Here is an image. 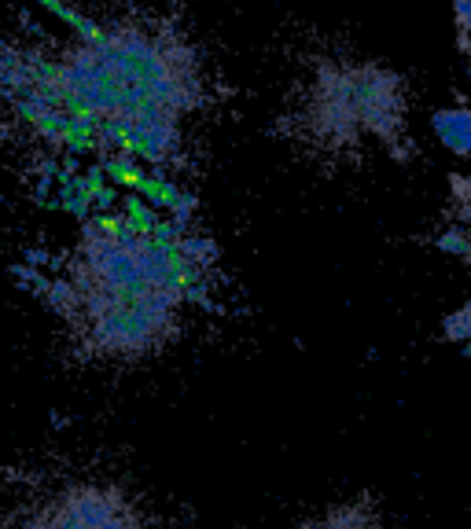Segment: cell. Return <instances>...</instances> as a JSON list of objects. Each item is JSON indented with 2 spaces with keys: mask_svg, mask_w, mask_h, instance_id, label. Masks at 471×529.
<instances>
[{
  "mask_svg": "<svg viewBox=\"0 0 471 529\" xmlns=\"http://www.w3.org/2000/svg\"><path fill=\"white\" fill-rule=\"evenodd\" d=\"M446 335L457 338V342H464V346H468V342H471V302L460 305L457 313L449 316V320H446Z\"/></svg>",
  "mask_w": 471,
  "mask_h": 529,
  "instance_id": "obj_5",
  "label": "cell"
},
{
  "mask_svg": "<svg viewBox=\"0 0 471 529\" xmlns=\"http://www.w3.org/2000/svg\"><path fill=\"white\" fill-rule=\"evenodd\" d=\"M23 529H151L126 485L107 478H70L48 489L23 518Z\"/></svg>",
  "mask_w": 471,
  "mask_h": 529,
  "instance_id": "obj_2",
  "label": "cell"
},
{
  "mask_svg": "<svg viewBox=\"0 0 471 529\" xmlns=\"http://www.w3.org/2000/svg\"><path fill=\"white\" fill-rule=\"evenodd\" d=\"M214 258L218 247L177 221L140 232L122 214L92 217L52 305L85 353L115 364L148 361L181 335Z\"/></svg>",
  "mask_w": 471,
  "mask_h": 529,
  "instance_id": "obj_1",
  "label": "cell"
},
{
  "mask_svg": "<svg viewBox=\"0 0 471 529\" xmlns=\"http://www.w3.org/2000/svg\"><path fill=\"white\" fill-rule=\"evenodd\" d=\"M431 129L453 155H471V107H449L431 118Z\"/></svg>",
  "mask_w": 471,
  "mask_h": 529,
  "instance_id": "obj_4",
  "label": "cell"
},
{
  "mask_svg": "<svg viewBox=\"0 0 471 529\" xmlns=\"http://www.w3.org/2000/svg\"><path fill=\"white\" fill-rule=\"evenodd\" d=\"M468 357H471V342H468Z\"/></svg>",
  "mask_w": 471,
  "mask_h": 529,
  "instance_id": "obj_6",
  "label": "cell"
},
{
  "mask_svg": "<svg viewBox=\"0 0 471 529\" xmlns=\"http://www.w3.org/2000/svg\"><path fill=\"white\" fill-rule=\"evenodd\" d=\"M299 529H387V522L372 500L357 496V500H335V504L321 507Z\"/></svg>",
  "mask_w": 471,
  "mask_h": 529,
  "instance_id": "obj_3",
  "label": "cell"
}]
</instances>
